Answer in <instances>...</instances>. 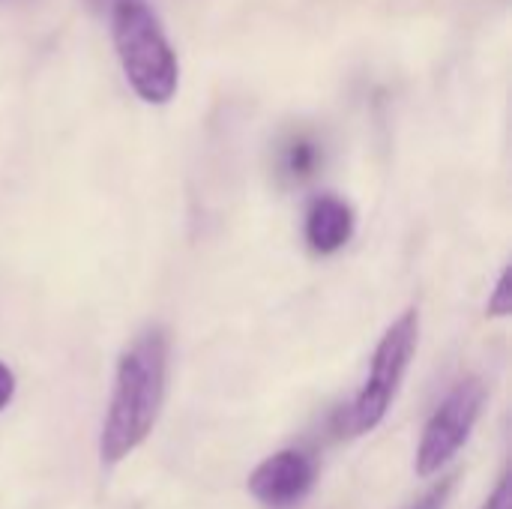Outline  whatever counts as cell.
I'll return each instance as SVG.
<instances>
[{
	"instance_id": "obj_1",
	"label": "cell",
	"mask_w": 512,
	"mask_h": 509,
	"mask_svg": "<svg viewBox=\"0 0 512 509\" xmlns=\"http://www.w3.org/2000/svg\"><path fill=\"white\" fill-rule=\"evenodd\" d=\"M168 357H171V339L159 324L144 327L123 348L114 372V390L105 411L102 435H99V459L105 468L123 462L153 432L165 402Z\"/></svg>"
},
{
	"instance_id": "obj_2",
	"label": "cell",
	"mask_w": 512,
	"mask_h": 509,
	"mask_svg": "<svg viewBox=\"0 0 512 509\" xmlns=\"http://www.w3.org/2000/svg\"><path fill=\"white\" fill-rule=\"evenodd\" d=\"M111 42L129 87L147 105H165L180 87L177 51L147 0H117L108 9Z\"/></svg>"
},
{
	"instance_id": "obj_3",
	"label": "cell",
	"mask_w": 512,
	"mask_h": 509,
	"mask_svg": "<svg viewBox=\"0 0 512 509\" xmlns=\"http://www.w3.org/2000/svg\"><path fill=\"white\" fill-rule=\"evenodd\" d=\"M417 342H420V312L405 309L381 336L372 354L369 378L354 396L351 408L345 411V423L339 426V435H366L387 417L405 381V372L417 354Z\"/></svg>"
},
{
	"instance_id": "obj_4",
	"label": "cell",
	"mask_w": 512,
	"mask_h": 509,
	"mask_svg": "<svg viewBox=\"0 0 512 509\" xmlns=\"http://www.w3.org/2000/svg\"><path fill=\"white\" fill-rule=\"evenodd\" d=\"M483 405H486V387L474 375L462 378L441 399V405L432 411V417L420 435V447H417V474L420 477L441 474L459 456V450L468 444V438L483 414Z\"/></svg>"
},
{
	"instance_id": "obj_5",
	"label": "cell",
	"mask_w": 512,
	"mask_h": 509,
	"mask_svg": "<svg viewBox=\"0 0 512 509\" xmlns=\"http://www.w3.org/2000/svg\"><path fill=\"white\" fill-rule=\"evenodd\" d=\"M315 459L303 450H279L249 474V495L267 509L297 507L315 486Z\"/></svg>"
},
{
	"instance_id": "obj_6",
	"label": "cell",
	"mask_w": 512,
	"mask_h": 509,
	"mask_svg": "<svg viewBox=\"0 0 512 509\" xmlns=\"http://www.w3.org/2000/svg\"><path fill=\"white\" fill-rule=\"evenodd\" d=\"M354 225H357V219H354V210L345 198L318 195L306 210L303 237L315 255H336L339 249H345L351 243Z\"/></svg>"
},
{
	"instance_id": "obj_7",
	"label": "cell",
	"mask_w": 512,
	"mask_h": 509,
	"mask_svg": "<svg viewBox=\"0 0 512 509\" xmlns=\"http://www.w3.org/2000/svg\"><path fill=\"white\" fill-rule=\"evenodd\" d=\"M321 165H324V141L318 138V132L300 126L279 138L273 156V174L282 189L306 186L309 180L318 177Z\"/></svg>"
},
{
	"instance_id": "obj_8",
	"label": "cell",
	"mask_w": 512,
	"mask_h": 509,
	"mask_svg": "<svg viewBox=\"0 0 512 509\" xmlns=\"http://www.w3.org/2000/svg\"><path fill=\"white\" fill-rule=\"evenodd\" d=\"M512 312V276L510 267L498 276V285L489 297V306H486V315L489 318H507Z\"/></svg>"
},
{
	"instance_id": "obj_9",
	"label": "cell",
	"mask_w": 512,
	"mask_h": 509,
	"mask_svg": "<svg viewBox=\"0 0 512 509\" xmlns=\"http://www.w3.org/2000/svg\"><path fill=\"white\" fill-rule=\"evenodd\" d=\"M453 486H456V474L453 477H444L438 486H432L423 498H417L408 509H444L447 501H450V495H453Z\"/></svg>"
},
{
	"instance_id": "obj_10",
	"label": "cell",
	"mask_w": 512,
	"mask_h": 509,
	"mask_svg": "<svg viewBox=\"0 0 512 509\" xmlns=\"http://www.w3.org/2000/svg\"><path fill=\"white\" fill-rule=\"evenodd\" d=\"M483 509H512V492H510V477L504 474L501 483L495 486V492L489 495V501L483 504Z\"/></svg>"
},
{
	"instance_id": "obj_11",
	"label": "cell",
	"mask_w": 512,
	"mask_h": 509,
	"mask_svg": "<svg viewBox=\"0 0 512 509\" xmlns=\"http://www.w3.org/2000/svg\"><path fill=\"white\" fill-rule=\"evenodd\" d=\"M15 396V375L6 363H0V411L12 402Z\"/></svg>"
},
{
	"instance_id": "obj_12",
	"label": "cell",
	"mask_w": 512,
	"mask_h": 509,
	"mask_svg": "<svg viewBox=\"0 0 512 509\" xmlns=\"http://www.w3.org/2000/svg\"><path fill=\"white\" fill-rule=\"evenodd\" d=\"M117 0H84V6L90 9V12H96V15H108V9L114 6Z\"/></svg>"
}]
</instances>
